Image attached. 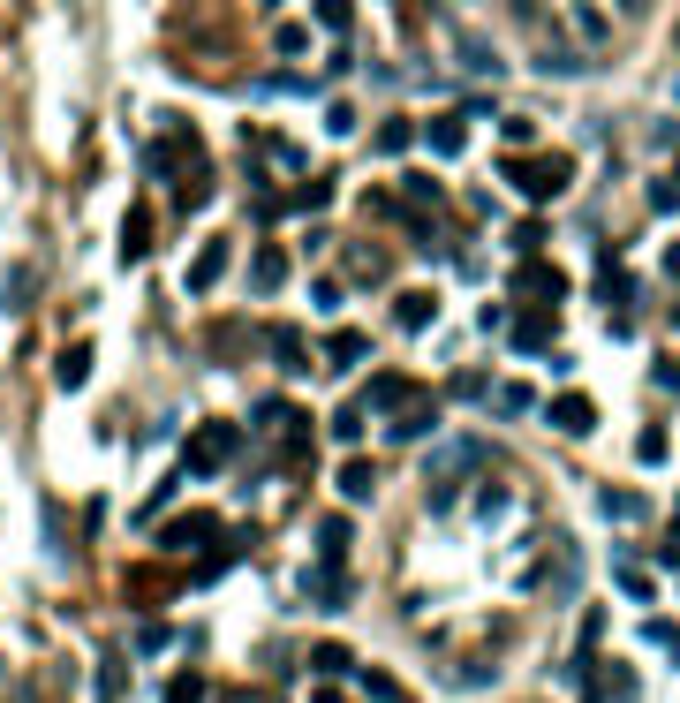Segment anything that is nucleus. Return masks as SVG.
<instances>
[{
  "mask_svg": "<svg viewBox=\"0 0 680 703\" xmlns=\"http://www.w3.org/2000/svg\"><path fill=\"white\" fill-rule=\"evenodd\" d=\"M597 295H605L612 310H628V303H635V273H628L620 258H612V250L597 258Z\"/></svg>",
  "mask_w": 680,
  "mask_h": 703,
  "instance_id": "9b49d317",
  "label": "nucleus"
},
{
  "mask_svg": "<svg viewBox=\"0 0 680 703\" xmlns=\"http://www.w3.org/2000/svg\"><path fill=\"white\" fill-rule=\"evenodd\" d=\"M650 205H658V212H673V205H680V174H673V182H658V189H650Z\"/></svg>",
  "mask_w": 680,
  "mask_h": 703,
  "instance_id": "09e8293b",
  "label": "nucleus"
},
{
  "mask_svg": "<svg viewBox=\"0 0 680 703\" xmlns=\"http://www.w3.org/2000/svg\"><path fill=\"white\" fill-rule=\"evenodd\" d=\"M431 424H439V409H401V416L386 424V439H401V446H408V439H424Z\"/></svg>",
  "mask_w": 680,
  "mask_h": 703,
  "instance_id": "393cba45",
  "label": "nucleus"
},
{
  "mask_svg": "<svg viewBox=\"0 0 680 703\" xmlns=\"http://www.w3.org/2000/svg\"><path fill=\"white\" fill-rule=\"evenodd\" d=\"M250 288H257V295L288 288V250H280V242H265V250L250 258Z\"/></svg>",
  "mask_w": 680,
  "mask_h": 703,
  "instance_id": "4468645a",
  "label": "nucleus"
},
{
  "mask_svg": "<svg viewBox=\"0 0 680 703\" xmlns=\"http://www.w3.org/2000/svg\"><path fill=\"white\" fill-rule=\"evenodd\" d=\"M159 545L167 552H212V545H227V522L220 515H174V522H159Z\"/></svg>",
  "mask_w": 680,
  "mask_h": 703,
  "instance_id": "7ed1b4c3",
  "label": "nucleus"
},
{
  "mask_svg": "<svg viewBox=\"0 0 680 703\" xmlns=\"http://www.w3.org/2000/svg\"><path fill=\"white\" fill-rule=\"evenodd\" d=\"M408 401H416V378L408 371H378L371 386H363V409H378V416H401Z\"/></svg>",
  "mask_w": 680,
  "mask_h": 703,
  "instance_id": "423d86ee",
  "label": "nucleus"
},
{
  "mask_svg": "<svg viewBox=\"0 0 680 703\" xmlns=\"http://www.w3.org/2000/svg\"><path fill=\"white\" fill-rule=\"evenodd\" d=\"M643 643H665V651L680 658V628H673V620H643Z\"/></svg>",
  "mask_w": 680,
  "mask_h": 703,
  "instance_id": "37998d69",
  "label": "nucleus"
},
{
  "mask_svg": "<svg viewBox=\"0 0 680 703\" xmlns=\"http://www.w3.org/2000/svg\"><path fill=\"white\" fill-rule=\"evenodd\" d=\"M408 197H393V189H363V220H401Z\"/></svg>",
  "mask_w": 680,
  "mask_h": 703,
  "instance_id": "cd10ccee",
  "label": "nucleus"
},
{
  "mask_svg": "<svg viewBox=\"0 0 680 703\" xmlns=\"http://www.w3.org/2000/svg\"><path fill=\"white\" fill-rule=\"evenodd\" d=\"M401 197H408L416 212H431V205L446 197V189H439V174H408V189H401Z\"/></svg>",
  "mask_w": 680,
  "mask_h": 703,
  "instance_id": "c85d7f7f",
  "label": "nucleus"
},
{
  "mask_svg": "<svg viewBox=\"0 0 680 703\" xmlns=\"http://www.w3.org/2000/svg\"><path fill=\"white\" fill-rule=\"evenodd\" d=\"M121 688H129V643L99 658V703H121Z\"/></svg>",
  "mask_w": 680,
  "mask_h": 703,
  "instance_id": "a211bd4d",
  "label": "nucleus"
},
{
  "mask_svg": "<svg viewBox=\"0 0 680 703\" xmlns=\"http://www.w3.org/2000/svg\"><path fill=\"white\" fill-rule=\"evenodd\" d=\"M325 197H333V182H325V174H318V182H295L288 197H280V220H288V212H325Z\"/></svg>",
  "mask_w": 680,
  "mask_h": 703,
  "instance_id": "412c9836",
  "label": "nucleus"
},
{
  "mask_svg": "<svg viewBox=\"0 0 680 703\" xmlns=\"http://www.w3.org/2000/svg\"><path fill=\"white\" fill-rule=\"evenodd\" d=\"M597 507H605L612 522H635V515H643V499H635V492H612V484L597 492Z\"/></svg>",
  "mask_w": 680,
  "mask_h": 703,
  "instance_id": "473e14b6",
  "label": "nucleus"
},
{
  "mask_svg": "<svg viewBox=\"0 0 680 703\" xmlns=\"http://www.w3.org/2000/svg\"><path fill=\"white\" fill-rule=\"evenodd\" d=\"M167 643H174V635L159 628V620H144V628H136V643H129V658H159Z\"/></svg>",
  "mask_w": 680,
  "mask_h": 703,
  "instance_id": "72a5a7b5",
  "label": "nucleus"
},
{
  "mask_svg": "<svg viewBox=\"0 0 680 703\" xmlns=\"http://www.w3.org/2000/svg\"><path fill=\"white\" fill-rule=\"evenodd\" d=\"M303 46H310V31H303V23H280V31H272V53H288V61H295Z\"/></svg>",
  "mask_w": 680,
  "mask_h": 703,
  "instance_id": "ea45409f",
  "label": "nucleus"
},
{
  "mask_svg": "<svg viewBox=\"0 0 680 703\" xmlns=\"http://www.w3.org/2000/svg\"><path fill=\"white\" fill-rule=\"evenodd\" d=\"M431 318H439V288H408L401 303H393V326H408V333H424Z\"/></svg>",
  "mask_w": 680,
  "mask_h": 703,
  "instance_id": "ddd939ff",
  "label": "nucleus"
},
{
  "mask_svg": "<svg viewBox=\"0 0 680 703\" xmlns=\"http://www.w3.org/2000/svg\"><path fill=\"white\" fill-rule=\"evenodd\" d=\"M673 326H680V303H673Z\"/></svg>",
  "mask_w": 680,
  "mask_h": 703,
  "instance_id": "6e6d98bb",
  "label": "nucleus"
},
{
  "mask_svg": "<svg viewBox=\"0 0 680 703\" xmlns=\"http://www.w3.org/2000/svg\"><path fill=\"white\" fill-rule=\"evenodd\" d=\"M620 598H635V605H650V598H658V583H650L643 567H620Z\"/></svg>",
  "mask_w": 680,
  "mask_h": 703,
  "instance_id": "c9c22d12",
  "label": "nucleus"
},
{
  "mask_svg": "<svg viewBox=\"0 0 680 703\" xmlns=\"http://www.w3.org/2000/svg\"><path fill=\"white\" fill-rule=\"evenodd\" d=\"M257 8H280V0H257Z\"/></svg>",
  "mask_w": 680,
  "mask_h": 703,
  "instance_id": "5fc2aeb1",
  "label": "nucleus"
},
{
  "mask_svg": "<svg viewBox=\"0 0 680 703\" xmlns=\"http://www.w3.org/2000/svg\"><path fill=\"white\" fill-rule=\"evenodd\" d=\"M575 31H582V38L597 46V38H605V16H597V8H575Z\"/></svg>",
  "mask_w": 680,
  "mask_h": 703,
  "instance_id": "de8ad7c7",
  "label": "nucleus"
},
{
  "mask_svg": "<svg viewBox=\"0 0 680 703\" xmlns=\"http://www.w3.org/2000/svg\"><path fill=\"white\" fill-rule=\"evenodd\" d=\"M665 446H673L665 431H643V439H635V454H643V462H665Z\"/></svg>",
  "mask_w": 680,
  "mask_h": 703,
  "instance_id": "c03bdc74",
  "label": "nucleus"
},
{
  "mask_svg": "<svg viewBox=\"0 0 680 703\" xmlns=\"http://www.w3.org/2000/svg\"><path fill=\"white\" fill-rule=\"evenodd\" d=\"M333 484H340V499H348V507H363V499H378V469L363 462V454H348Z\"/></svg>",
  "mask_w": 680,
  "mask_h": 703,
  "instance_id": "f8f14e48",
  "label": "nucleus"
},
{
  "mask_svg": "<svg viewBox=\"0 0 680 703\" xmlns=\"http://www.w3.org/2000/svg\"><path fill=\"white\" fill-rule=\"evenodd\" d=\"M227 258H235V242H227V235H212V242H204V250H197V258H189V273H182V288H189V295H204V288H220V273H227Z\"/></svg>",
  "mask_w": 680,
  "mask_h": 703,
  "instance_id": "39448f33",
  "label": "nucleus"
},
{
  "mask_svg": "<svg viewBox=\"0 0 680 703\" xmlns=\"http://www.w3.org/2000/svg\"><path fill=\"white\" fill-rule=\"evenodd\" d=\"M514 295H537V303H560V295H567V280L552 273V265H522V273H514Z\"/></svg>",
  "mask_w": 680,
  "mask_h": 703,
  "instance_id": "dca6fc26",
  "label": "nucleus"
},
{
  "mask_svg": "<svg viewBox=\"0 0 680 703\" xmlns=\"http://www.w3.org/2000/svg\"><path fill=\"white\" fill-rule=\"evenodd\" d=\"M492 386H484V371H454V401H484Z\"/></svg>",
  "mask_w": 680,
  "mask_h": 703,
  "instance_id": "79ce46f5",
  "label": "nucleus"
},
{
  "mask_svg": "<svg viewBox=\"0 0 680 703\" xmlns=\"http://www.w3.org/2000/svg\"><path fill=\"white\" fill-rule=\"evenodd\" d=\"M167 703H212L204 673H174V681H167Z\"/></svg>",
  "mask_w": 680,
  "mask_h": 703,
  "instance_id": "7c9ffc66",
  "label": "nucleus"
},
{
  "mask_svg": "<svg viewBox=\"0 0 680 703\" xmlns=\"http://www.w3.org/2000/svg\"><path fill=\"white\" fill-rule=\"evenodd\" d=\"M325 363H333V371H356V363H371V333L340 326L333 341H325Z\"/></svg>",
  "mask_w": 680,
  "mask_h": 703,
  "instance_id": "2eb2a0df",
  "label": "nucleus"
},
{
  "mask_svg": "<svg viewBox=\"0 0 680 703\" xmlns=\"http://www.w3.org/2000/svg\"><path fill=\"white\" fill-rule=\"evenodd\" d=\"M174 590H182V583H174V575H152V567H129V583H121V598H129V605H144V613H152V605H167Z\"/></svg>",
  "mask_w": 680,
  "mask_h": 703,
  "instance_id": "1a4fd4ad",
  "label": "nucleus"
},
{
  "mask_svg": "<svg viewBox=\"0 0 680 703\" xmlns=\"http://www.w3.org/2000/svg\"><path fill=\"white\" fill-rule=\"evenodd\" d=\"M590 703H635V673H628V666H605V673L590 681Z\"/></svg>",
  "mask_w": 680,
  "mask_h": 703,
  "instance_id": "6ab92c4d",
  "label": "nucleus"
},
{
  "mask_svg": "<svg viewBox=\"0 0 680 703\" xmlns=\"http://www.w3.org/2000/svg\"><path fill=\"white\" fill-rule=\"evenodd\" d=\"M310 673H318V681H340V673H348V643H318V651H310Z\"/></svg>",
  "mask_w": 680,
  "mask_h": 703,
  "instance_id": "bb28decb",
  "label": "nucleus"
},
{
  "mask_svg": "<svg viewBox=\"0 0 680 703\" xmlns=\"http://www.w3.org/2000/svg\"><path fill=\"white\" fill-rule=\"evenodd\" d=\"M507 507H514V492H507V484H476V515H484V522H499Z\"/></svg>",
  "mask_w": 680,
  "mask_h": 703,
  "instance_id": "2f4dec72",
  "label": "nucleus"
},
{
  "mask_svg": "<svg viewBox=\"0 0 680 703\" xmlns=\"http://www.w3.org/2000/svg\"><path fill=\"white\" fill-rule=\"evenodd\" d=\"M204 197H212V167H204V152H197V159H182V174H174V205L197 212Z\"/></svg>",
  "mask_w": 680,
  "mask_h": 703,
  "instance_id": "9d476101",
  "label": "nucleus"
},
{
  "mask_svg": "<svg viewBox=\"0 0 680 703\" xmlns=\"http://www.w3.org/2000/svg\"><path fill=\"white\" fill-rule=\"evenodd\" d=\"M0 310H31V273H8V288H0Z\"/></svg>",
  "mask_w": 680,
  "mask_h": 703,
  "instance_id": "a19ab883",
  "label": "nucleus"
},
{
  "mask_svg": "<svg viewBox=\"0 0 680 703\" xmlns=\"http://www.w3.org/2000/svg\"><path fill=\"white\" fill-rule=\"evenodd\" d=\"M454 53H461V69H469V76H499V53L484 46L476 31H461V38H454Z\"/></svg>",
  "mask_w": 680,
  "mask_h": 703,
  "instance_id": "aec40b11",
  "label": "nucleus"
},
{
  "mask_svg": "<svg viewBox=\"0 0 680 703\" xmlns=\"http://www.w3.org/2000/svg\"><path fill=\"white\" fill-rule=\"evenodd\" d=\"M658 386H680V356H658Z\"/></svg>",
  "mask_w": 680,
  "mask_h": 703,
  "instance_id": "8fccbe9b",
  "label": "nucleus"
},
{
  "mask_svg": "<svg viewBox=\"0 0 680 703\" xmlns=\"http://www.w3.org/2000/svg\"><path fill=\"white\" fill-rule=\"evenodd\" d=\"M529 401H537L529 386H499V394H492V409H499V416H529Z\"/></svg>",
  "mask_w": 680,
  "mask_h": 703,
  "instance_id": "4c0bfd02",
  "label": "nucleus"
},
{
  "mask_svg": "<svg viewBox=\"0 0 680 703\" xmlns=\"http://www.w3.org/2000/svg\"><path fill=\"white\" fill-rule=\"evenodd\" d=\"M265 91H295V99H303V91H318V84H310V76H288V69H280V76H265Z\"/></svg>",
  "mask_w": 680,
  "mask_h": 703,
  "instance_id": "a18cd8bd",
  "label": "nucleus"
},
{
  "mask_svg": "<svg viewBox=\"0 0 680 703\" xmlns=\"http://www.w3.org/2000/svg\"><path fill=\"white\" fill-rule=\"evenodd\" d=\"M340 295H348L340 280H310V310H318V318H333V310H340Z\"/></svg>",
  "mask_w": 680,
  "mask_h": 703,
  "instance_id": "e433bc0d",
  "label": "nucleus"
},
{
  "mask_svg": "<svg viewBox=\"0 0 680 703\" xmlns=\"http://www.w3.org/2000/svg\"><path fill=\"white\" fill-rule=\"evenodd\" d=\"M53 378H61V386H84V378H91V348H84V341H76V348H61Z\"/></svg>",
  "mask_w": 680,
  "mask_h": 703,
  "instance_id": "a878e982",
  "label": "nucleus"
},
{
  "mask_svg": "<svg viewBox=\"0 0 680 703\" xmlns=\"http://www.w3.org/2000/svg\"><path fill=\"white\" fill-rule=\"evenodd\" d=\"M408 144H416V129H408V121H401V114H393V121H386V129H378V152H408Z\"/></svg>",
  "mask_w": 680,
  "mask_h": 703,
  "instance_id": "58836bf2",
  "label": "nucleus"
},
{
  "mask_svg": "<svg viewBox=\"0 0 680 703\" xmlns=\"http://www.w3.org/2000/svg\"><path fill=\"white\" fill-rule=\"evenodd\" d=\"M363 696H371V703H408L401 681H393V673H378V666H363Z\"/></svg>",
  "mask_w": 680,
  "mask_h": 703,
  "instance_id": "c756f323",
  "label": "nucleus"
},
{
  "mask_svg": "<svg viewBox=\"0 0 680 703\" xmlns=\"http://www.w3.org/2000/svg\"><path fill=\"white\" fill-rule=\"evenodd\" d=\"M499 182L544 205V197H560V189L575 182V159H560V152H514V159H499Z\"/></svg>",
  "mask_w": 680,
  "mask_h": 703,
  "instance_id": "f257e3e1",
  "label": "nucleus"
},
{
  "mask_svg": "<svg viewBox=\"0 0 680 703\" xmlns=\"http://www.w3.org/2000/svg\"><path fill=\"white\" fill-rule=\"evenodd\" d=\"M552 333H560V303H537L514 318V348H552Z\"/></svg>",
  "mask_w": 680,
  "mask_h": 703,
  "instance_id": "6e6552de",
  "label": "nucleus"
},
{
  "mask_svg": "<svg viewBox=\"0 0 680 703\" xmlns=\"http://www.w3.org/2000/svg\"><path fill=\"white\" fill-rule=\"evenodd\" d=\"M424 144H431V152H446V159H454L461 144H469V129H461V114H439V121L424 129Z\"/></svg>",
  "mask_w": 680,
  "mask_h": 703,
  "instance_id": "5701e85b",
  "label": "nucleus"
},
{
  "mask_svg": "<svg viewBox=\"0 0 680 703\" xmlns=\"http://www.w3.org/2000/svg\"><path fill=\"white\" fill-rule=\"evenodd\" d=\"M235 454H242V424H197L189 446H182V469L189 477H220Z\"/></svg>",
  "mask_w": 680,
  "mask_h": 703,
  "instance_id": "f03ea898",
  "label": "nucleus"
},
{
  "mask_svg": "<svg viewBox=\"0 0 680 703\" xmlns=\"http://www.w3.org/2000/svg\"><path fill=\"white\" fill-rule=\"evenodd\" d=\"M318 560H348V515H318Z\"/></svg>",
  "mask_w": 680,
  "mask_h": 703,
  "instance_id": "b1692460",
  "label": "nucleus"
},
{
  "mask_svg": "<svg viewBox=\"0 0 680 703\" xmlns=\"http://www.w3.org/2000/svg\"><path fill=\"white\" fill-rule=\"evenodd\" d=\"M265 341H272V363H280L288 378H303V371H310V348L295 341V333H265Z\"/></svg>",
  "mask_w": 680,
  "mask_h": 703,
  "instance_id": "4be33fe9",
  "label": "nucleus"
},
{
  "mask_svg": "<svg viewBox=\"0 0 680 703\" xmlns=\"http://www.w3.org/2000/svg\"><path fill=\"white\" fill-rule=\"evenodd\" d=\"M665 273H673V280H680V242H673V250H665Z\"/></svg>",
  "mask_w": 680,
  "mask_h": 703,
  "instance_id": "864d4df0",
  "label": "nucleus"
},
{
  "mask_svg": "<svg viewBox=\"0 0 680 703\" xmlns=\"http://www.w3.org/2000/svg\"><path fill=\"white\" fill-rule=\"evenodd\" d=\"M363 416H371V409L356 401V409H340V416H333V431H340V439H356V431H363Z\"/></svg>",
  "mask_w": 680,
  "mask_h": 703,
  "instance_id": "49530a36",
  "label": "nucleus"
},
{
  "mask_svg": "<svg viewBox=\"0 0 680 703\" xmlns=\"http://www.w3.org/2000/svg\"><path fill=\"white\" fill-rule=\"evenodd\" d=\"M310 598H318L325 613H340V605L356 598V575H348L340 560H318V567H310Z\"/></svg>",
  "mask_w": 680,
  "mask_h": 703,
  "instance_id": "0eeeda50",
  "label": "nucleus"
},
{
  "mask_svg": "<svg viewBox=\"0 0 680 703\" xmlns=\"http://www.w3.org/2000/svg\"><path fill=\"white\" fill-rule=\"evenodd\" d=\"M310 703H348V696H340L333 681H318V688H310Z\"/></svg>",
  "mask_w": 680,
  "mask_h": 703,
  "instance_id": "603ef678",
  "label": "nucleus"
},
{
  "mask_svg": "<svg viewBox=\"0 0 680 703\" xmlns=\"http://www.w3.org/2000/svg\"><path fill=\"white\" fill-rule=\"evenodd\" d=\"M144 250H152V212L136 205L129 220H121V265H136V258H144Z\"/></svg>",
  "mask_w": 680,
  "mask_h": 703,
  "instance_id": "f3484780",
  "label": "nucleus"
},
{
  "mask_svg": "<svg viewBox=\"0 0 680 703\" xmlns=\"http://www.w3.org/2000/svg\"><path fill=\"white\" fill-rule=\"evenodd\" d=\"M658 552H665V560H680V507H673V530H665V545H658Z\"/></svg>",
  "mask_w": 680,
  "mask_h": 703,
  "instance_id": "3c124183",
  "label": "nucleus"
},
{
  "mask_svg": "<svg viewBox=\"0 0 680 703\" xmlns=\"http://www.w3.org/2000/svg\"><path fill=\"white\" fill-rule=\"evenodd\" d=\"M544 424L560 431V439H590L597 409H590V394H560V401H544Z\"/></svg>",
  "mask_w": 680,
  "mask_h": 703,
  "instance_id": "20e7f679",
  "label": "nucleus"
},
{
  "mask_svg": "<svg viewBox=\"0 0 680 703\" xmlns=\"http://www.w3.org/2000/svg\"><path fill=\"white\" fill-rule=\"evenodd\" d=\"M310 16H318L325 31H348V23H356V0H318V8H310Z\"/></svg>",
  "mask_w": 680,
  "mask_h": 703,
  "instance_id": "f704fd0d",
  "label": "nucleus"
}]
</instances>
